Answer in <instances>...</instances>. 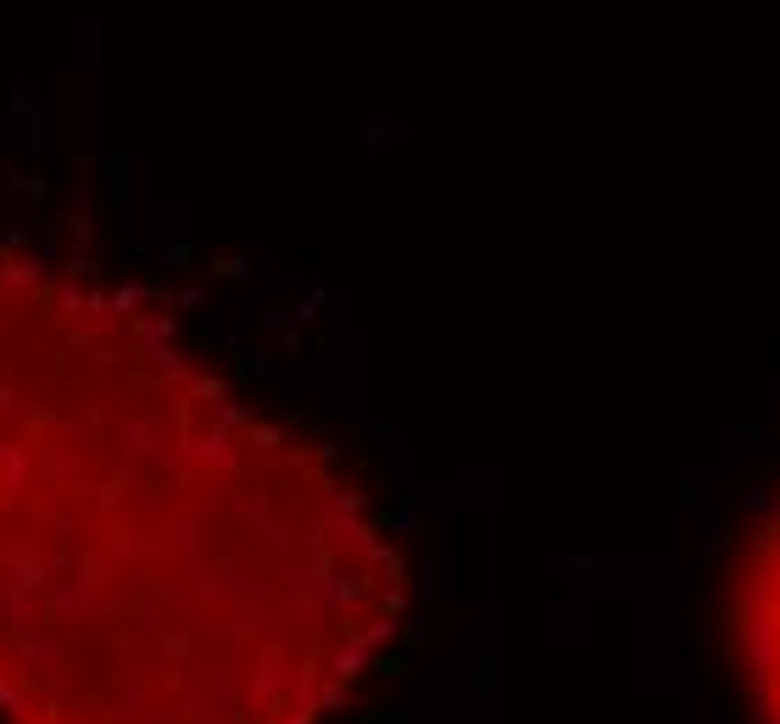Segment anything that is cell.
Here are the masks:
<instances>
[{
  "mask_svg": "<svg viewBox=\"0 0 780 724\" xmlns=\"http://www.w3.org/2000/svg\"><path fill=\"white\" fill-rule=\"evenodd\" d=\"M402 613L329 440L151 290L0 251V724H329Z\"/></svg>",
  "mask_w": 780,
  "mask_h": 724,
  "instance_id": "6da1fadb",
  "label": "cell"
},
{
  "mask_svg": "<svg viewBox=\"0 0 780 724\" xmlns=\"http://www.w3.org/2000/svg\"><path fill=\"white\" fill-rule=\"evenodd\" d=\"M725 647L753 724H780V496L758 513L730 563Z\"/></svg>",
  "mask_w": 780,
  "mask_h": 724,
  "instance_id": "7a4b0ae2",
  "label": "cell"
}]
</instances>
